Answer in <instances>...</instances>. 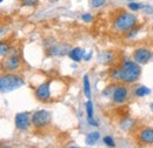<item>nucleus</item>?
Returning <instances> with one entry per match:
<instances>
[{"instance_id":"f257e3e1","label":"nucleus","mask_w":153,"mask_h":148,"mask_svg":"<svg viewBox=\"0 0 153 148\" xmlns=\"http://www.w3.org/2000/svg\"><path fill=\"white\" fill-rule=\"evenodd\" d=\"M121 68V82L124 84H133L135 82L140 74H141V67L138 62L132 60H124L120 65Z\"/></svg>"},{"instance_id":"f03ea898","label":"nucleus","mask_w":153,"mask_h":148,"mask_svg":"<svg viewBox=\"0 0 153 148\" xmlns=\"http://www.w3.org/2000/svg\"><path fill=\"white\" fill-rule=\"evenodd\" d=\"M137 24H138V18L133 13L123 12L118 14L113 20V30L118 33H126L135 27Z\"/></svg>"},{"instance_id":"7ed1b4c3","label":"nucleus","mask_w":153,"mask_h":148,"mask_svg":"<svg viewBox=\"0 0 153 148\" xmlns=\"http://www.w3.org/2000/svg\"><path fill=\"white\" fill-rule=\"evenodd\" d=\"M24 85V80L14 73H5L0 78V91L1 93H10L20 88Z\"/></svg>"},{"instance_id":"20e7f679","label":"nucleus","mask_w":153,"mask_h":148,"mask_svg":"<svg viewBox=\"0 0 153 148\" xmlns=\"http://www.w3.org/2000/svg\"><path fill=\"white\" fill-rule=\"evenodd\" d=\"M52 121V114L46 110H40L32 114V125L36 128H44Z\"/></svg>"},{"instance_id":"39448f33","label":"nucleus","mask_w":153,"mask_h":148,"mask_svg":"<svg viewBox=\"0 0 153 148\" xmlns=\"http://www.w3.org/2000/svg\"><path fill=\"white\" fill-rule=\"evenodd\" d=\"M52 84L53 81H45L36 88V98L40 101H48L52 99Z\"/></svg>"},{"instance_id":"423d86ee","label":"nucleus","mask_w":153,"mask_h":148,"mask_svg":"<svg viewBox=\"0 0 153 148\" xmlns=\"http://www.w3.org/2000/svg\"><path fill=\"white\" fill-rule=\"evenodd\" d=\"M152 51L150 48H146V47H139V48L134 50L133 52V60L135 62H138L139 65L147 64L152 59Z\"/></svg>"},{"instance_id":"0eeeda50","label":"nucleus","mask_w":153,"mask_h":148,"mask_svg":"<svg viewBox=\"0 0 153 148\" xmlns=\"http://www.w3.org/2000/svg\"><path fill=\"white\" fill-rule=\"evenodd\" d=\"M32 122V115L28 112H21L16 115L14 119V124H16V128L19 130H28L30 125Z\"/></svg>"},{"instance_id":"6e6552de","label":"nucleus","mask_w":153,"mask_h":148,"mask_svg":"<svg viewBox=\"0 0 153 148\" xmlns=\"http://www.w3.org/2000/svg\"><path fill=\"white\" fill-rule=\"evenodd\" d=\"M127 95H128V91L125 85H115L111 99L115 105H121L127 100Z\"/></svg>"},{"instance_id":"1a4fd4ad","label":"nucleus","mask_w":153,"mask_h":148,"mask_svg":"<svg viewBox=\"0 0 153 148\" xmlns=\"http://www.w3.org/2000/svg\"><path fill=\"white\" fill-rule=\"evenodd\" d=\"M137 140L141 145H153V128L143 127L137 133Z\"/></svg>"},{"instance_id":"9d476101","label":"nucleus","mask_w":153,"mask_h":148,"mask_svg":"<svg viewBox=\"0 0 153 148\" xmlns=\"http://www.w3.org/2000/svg\"><path fill=\"white\" fill-rule=\"evenodd\" d=\"M20 67V58L16 54L7 56L5 60H2V68L7 72H14L19 70Z\"/></svg>"},{"instance_id":"9b49d317","label":"nucleus","mask_w":153,"mask_h":148,"mask_svg":"<svg viewBox=\"0 0 153 148\" xmlns=\"http://www.w3.org/2000/svg\"><path fill=\"white\" fill-rule=\"evenodd\" d=\"M85 54H86V51L80 48V47H74V48H71L68 51V56L72 61L74 62H79L81 60H84L85 58Z\"/></svg>"},{"instance_id":"f8f14e48","label":"nucleus","mask_w":153,"mask_h":148,"mask_svg":"<svg viewBox=\"0 0 153 148\" xmlns=\"http://www.w3.org/2000/svg\"><path fill=\"white\" fill-rule=\"evenodd\" d=\"M100 139V133L99 132H91L86 135V139H85V142L87 146H93L94 144H97Z\"/></svg>"},{"instance_id":"ddd939ff","label":"nucleus","mask_w":153,"mask_h":148,"mask_svg":"<svg viewBox=\"0 0 153 148\" xmlns=\"http://www.w3.org/2000/svg\"><path fill=\"white\" fill-rule=\"evenodd\" d=\"M110 78L113 81L121 82V68H120V66H117V67L111 68V71H110Z\"/></svg>"},{"instance_id":"4468645a","label":"nucleus","mask_w":153,"mask_h":148,"mask_svg":"<svg viewBox=\"0 0 153 148\" xmlns=\"http://www.w3.org/2000/svg\"><path fill=\"white\" fill-rule=\"evenodd\" d=\"M120 127H121V130H124L125 132H130L134 127V121L131 118H126V119L120 121Z\"/></svg>"},{"instance_id":"2eb2a0df","label":"nucleus","mask_w":153,"mask_h":148,"mask_svg":"<svg viewBox=\"0 0 153 148\" xmlns=\"http://www.w3.org/2000/svg\"><path fill=\"white\" fill-rule=\"evenodd\" d=\"M82 85H84V94L87 99H91V82H90V79H88V75H85L84 76V81H82Z\"/></svg>"},{"instance_id":"dca6fc26","label":"nucleus","mask_w":153,"mask_h":148,"mask_svg":"<svg viewBox=\"0 0 153 148\" xmlns=\"http://www.w3.org/2000/svg\"><path fill=\"white\" fill-rule=\"evenodd\" d=\"M150 93H151V90L149 87H146V86H139V87L135 88L134 95L138 96V98H144V96L149 95Z\"/></svg>"},{"instance_id":"f3484780","label":"nucleus","mask_w":153,"mask_h":148,"mask_svg":"<svg viewBox=\"0 0 153 148\" xmlns=\"http://www.w3.org/2000/svg\"><path fill=\"white\" fill-rule=\"evenodd\" d=\"M86 114H87V119H93V114H94V112H93V104H92V101H91V99H87V101H86Z\"/></svg>"},{"instance_id":"a211bd4d","label":"nucleus","mask_w":153,"mask_h":148,"mask_svg":"<svg viewBox=\"0 0 153 148\" xmlns=\"http://www.w3.org/2000/svg\"><path fill=\"white\" fill-rule=\"evenodd\" d=\"M128 8L131 10V11H133V12H135V11H140V10H144V4H141V2H135V1H132V2H130L128 5Z\"/></svg>"},{"instance_id":"6ab92c4d","label":"nucleus","mask_w":153,"mask_h":148,"mask_svg":"<svg viewBox=\"0 0 153 148\" xmlns=\"http://www.w3.org/2000/svg\"><path fill=\"white\" fill-rule=\"evenodd\" d=\"M139 31H140V28H139V27H133L132 30H130L128 32H126L125 38H126V39H133L135 36H138Z\"/></svg>"},{"instance_id":"aec40b11","label":"nucleus","mask_w":153,"mask_h":148,"mask_svg":"<svg viewBox=\"0 0 153 148\" xmlns=\"http://www.w3.org/2000/svg\"><path fill=\"white\" fill-rule=\"evenodd\" d=\"M8 52H10V46L5 42H1V45H0V56H1V58L7 56Z\"/></svg>"},{"instance_id":"412c9836","label":"nucleus","mask_w":153,"mask_h":148,"mask_svg":"<svg viewBox=\"0 0 153 148\" xmlns=\"http://www.w3.org/2000/svg\"><path fill=\"white\" fill-rule=\"evenodd\" d=\"M20 4L22 6H26V7H32V6H37L39 2V0H19Z\"/></svg>"},{"instance_id":"4be33fe9","label":"nucleus","mask_w":153,"mask_h":148,"mask_svg":"<svg viewBox=\"0 0 153 148\" xmlns=\"http://www.w3.org/2000/svg\"><path fill=\"white\" fill-rule=\"evenodd\" d=\"M114 86L115 85H111V86L106 87L104 90V92H102V95L105 98H112V93H113V90H114Z\"/></svg>"},{"instance_id":"5701e85b","label":"nucleus","mask_w":153,"mask_h":148,"mask_svg":"<svg viewBox=\"0 0 153 148\" xmlns=\"http://www.w3.org/2000/svg\"><path fill=\"white\" fill-rule=\"evenodd\" d=\"M106 4V0H91V6L93 8H100Z\"/></svg>"},{"instance_id":"b1692460","label":"nucleus","mask_w":153,"mask_h":148,"mask_svg":"<svg viewBox=\"0 0 153 148\" xmlns=\"http://www.w3.org/2000/svg\"><path fill=\"white\" fill-rule=\"evenodd\" d=\"M102 141H104V144H105L106 146H108V147H115L114 140H113V139H112V136H110V135L105 136V138L102 139Z\"/></svg>"},{"instance_id":"393cba45","label":"nucleus","mask_w":153,"mask_h":148,"mask_svg":"<svg viewBox=\"0 0 153 148\" xmlns=\"http://www.w3.org/2000/svg\"><path fill=\"white\" fill-rule=\"evenodd\" d=\"M81 20H82L84 22H91V21L93 20V17L91 16V13H84V14L81 16Z\"/></svg>"},{"instance_id":"a878e982","label":"nucleus","mask_w":153,"mask_h":148,"mask_svg":"<svg viewBox=\"0 0 153 148\" xmlns=\"http://www.w3.org/2000/svg\"><path fill=\"white\" fill-rule=\"evenodd\" d=\"M144 11L146 12V14H153V7L151 5H145L144 6Z\"/></svg>"},{"instance_id":"bb28decb","label":"nucleus","mask_w":153,"mask_h":148,"mask_svg":"<svg viewBox=\"0 0 153 148\" xmlns=\"http://www.w3.org/2000/svg\"><path fill=\"white\" fill-rule=\"evenodd\" d=\"M87 122H88V125H91V126H93V127H98L99 125H98V121H96L94 119H87Z\"/></svg>"},{"instance_id":"cd10ccee","label":"nucleus","mask_w":153,"mask_h":148,"mask_svg":"<svg viewBox=\"0 0 153 148\" xmlns=\"http://www.w3.org/2000/svg\"><path fill=\"white\" fill-rule=\"evenodd\" d=\"M92 56H93V52H92V51L88 52V53H86V54H85V58H84V60H85V61H90V59L92 58Z\"/></svg>"},{"instance_id":"c85d7f7f","label":"nucleus","mask_w":153,"mask_h":148,"mask_svg":"<svg viewBox=\"0 0 153 148\" xmlns=\"http://www.w3.org/2000/svg\"><path fill=\"white\" fill-rule=\"evenodd\" d=\"M150 108H151V111H152V113H153V102L150 105Z\"/></svg>"},{"instance_id":"c756f323","label":"nucleus","mask_w":153,"mask_h":148,"mask_svg":"<svg viewBox=\"0 0 153 148\" xmlns=\"http://www.w3.org/2000/svg\"><path fill=\"white\" fill-rule=\"evenodd\" d=\"M2 1H4V0H0V2H2Z\"/></svg>"},{"instance_id":"7c9ffc66","label":"nucleus","mask_w":153,"mask_h":148,"mask_svg":"<svg viewBox=\"0 0 153 148\" xmlns=\"http://www.w3.org/2000/svg\"><path fill=\"white\" fill-rule=\"evenodd\" d=\"M127 1H130V0H127Z\"/></svg>"}]
</instances>
